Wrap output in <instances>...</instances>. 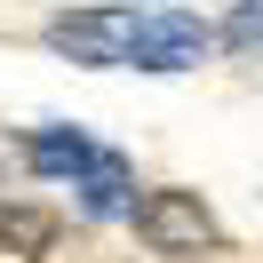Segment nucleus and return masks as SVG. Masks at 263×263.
I'll use <instances>...</instances> for the list:
<instances>
[{
    "label": "nucleus",
    "instance_id": "1",
    "mask_svg": "<svg viewBox=\"0 0 263 263\" xmlns=\"http://www.w3.org/2000/svg\"><path fill=\"white\" fill-rule=\"evenodd\" d=\"M136 32H144V16L136 8H64V16H48V48L72 56V64H128L136 56Z\"/></svg>",
    "mask_w": 263,
    "mask_h": 263
},
{
    "label": "nucleus",
    "instance_id": "2",
    "mask_svg": "<svg viewBox=\"0 0 263 263\" xmlns=\"http://www.w3.org/2000/svg\"><path fill=\"white\" fill-rule=\"evenodd\" d=\"M136 239L160 247V255H199V247H215V215L199 192H144L136 199Z\"/></svg>",
    "mask_w": 263,
    "mask_h": 263
},
{
    "label": "nucleus",
    "instance_id": "3",
    "mask_svg": "<svg viewBox=\"0 0 263 263\" xmlns=\"http://www.w3.org/2000/svg\"><path fill=\"white\" fill-rule=\"evenodd\" d=\"M208 48H215V32L192 16V8H160V16H144V32H136V56H128V64H144V72H192Z\"/></svg>",
    "mask_w": 263,
    "mask_h": 263
},
{
    "label": "nucleus",
    "instance_id": "4",
    "mask_svg": "<svg viewBox=\"0 0 263 263\" xmlns=\"http://www.w3.org/2000/svg\"><path fill=\"white\" fill-rule=\"evenodd\" d=\"M64 239V223H56V208H40V199H16V208H0V247L8 255H48V247Z\"/></svg>",
    "mask_w": 263,
    "mask_h": 263
},
{
    "label": "nucleus",
    "instance_id": "5",
    "mask_svg": "<svg viewBox=\"0 0 263 263\" xmlns=\"http://www.w3.org/2000/svg\"><path fill=\"white\" fill-rule=\"evenodd\" d=\"M24 160H32V176H72L80 183L88 167H96V144H88L80 128H40L32 144H24Z\"/></svg>",
    "mask_w": 263,
    "mask_h": 263
},
{
    "label": "nucleus",
    "instance_id": "6",
    "mask_svg": "<svg viewBox=\"0 0 263 263\" xmlns=\"http://www.w3.org/2000/svg\"><path fill=\"white\" fill-rule=\"evenodd\" d=\"M128 183H136V176H128V160H120V152H96V167L72 183V192H80V215H96V223H104V215H128V208H136Z\"/></svg>",
    "mask_w": 263,
    "mask_h": 263
},
{
    "label": "nucleus",
    "instance_id": "7",
    "mask_svg": "<svg viewBox=\"0 0 263 263\" xmlns=\"http://www.w3.org/2000/svg\"><path fill=\"white\" fill-rule=\"evenodd\" d=\"M215 40H223L231 56H247V48H263V0H239V8H231V16H223V32H215Z\"/></svg>",
    "mask_w": 263,
    "mask_h": 263
}]
</instances>
